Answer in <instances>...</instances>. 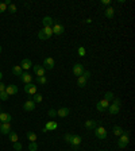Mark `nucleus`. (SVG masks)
I'll use <instances>...</instances> for the list:
<instances>
[{
  "label": "nucleus",
  "instance_id": "obj_1",
  "mask_svg": "<svg viewBox=\"0 0 135 151\" xmlns=\"http://www.w3.org/2000/svg\"><path fill=\"white\" fill-rule=\"evenodd\" d=\"M119 138H120V139L118 140V147H119V148H126V147H127V144L130 143V132L124 131L123 135H120Z\"/></svg>",
  "mask_w": 135,
  "mask_h": 151
},
{
  "label": "nucleus",
  "instance_id": "obj_2",
  "mask_svg": "<svg viewBox=\"0 0 135 151\" xmlns=\"http://www.w3.org/2000/svg\"><path fill=\"white\" fill-rule=\"evenodd\" d=\"M81 140H82V139H81L80 135H72V136H70V140H69V144L74 148V150H77L78 146L81 144Z\"/></svg>",
  "mask_w": 135,
  "mask_h": 151
},
{
  "label": "nucleus",
  "instance_id": "obj_3",
  "mask_svg": "<svg viewBox=\"0 0 135 151\" xmlns=\"http://www.w3.org/2000/svg\"><path fill=\"white\" fill-rule=\"evenodd\" d=\"M51 30H53L54 35H62V34H64V31H65V28H64V26H62L60 22H54Z\"/></svg>",
  "mask_w": 135,
  "mask_h": 151
},
{
  "label": "nucleus",
  "instance_id": "obj_4",
  "mask_svg": "<svg viewBox=\"0 0 135 151\" xmlns=\"http://www.w3.org/2000/svg\"><path fill=\"white\" fill-rule=\"evenodd\" d=\"M95 135H96L97 139H105L107 138V130H105L104 127H96L95 128Z\"/></svg>",
  "mask_w": 135,
  "mask_h": 151
},
{
  "label": "nucleus",
  "instance_id": "obj_5",
  "mask_svg": "<svg viewBox=\"0 0 135 151\" xmlns=\"http://www.w3.org/2000/svg\"><path fill=\"white\" fill-rule=\"evenodd\" d=\"M37 90H38V86L34 85L33 82H31V84H26V85H24V92H26L27 94H30V96H34L35 93H37Z\"/></svg>",
  "mask_w": 135,
  "mask_h": 151
},
{
  "label": "nucleus",
  "instance_id": "obj_6",
  "mask_svg": "<svg viewBox=\"0 0 135 151\" xmlns=\"http://www.w3.org/2000/svg\"><path fill=\"white\" fill-rule=\"evenodd\" d=\"M84 72H85V70H84V65H82V63L77 62V63H74V65H73V74H74V76L80 77V76H82Z\"/></svg>",
  "mask_w": 135,
  "mask_h": 151
},
{
  "label": "nucleus",
  "instance_id": "obj_7",
  "mask_svg": "<svg viewBox=\"0 0 135 151\" xmlns=\"http://www.w3.org/2000/svg\"><path fill=\"white\" fill-rule=\"evenodd\" d=\"M54 59L51 58V57H47V58H45V61H43V68H45V70H53L54 69Z\"/></svg>",
  "mask_w": 135,
  "mask_h": 151
},
{
  "label": "nucleus",
  "instance_id": "obj_8",
  "mask_svg": "<svg viewBox=\"0 0 135 151\" xmlns=\"http://www.w3.org/2000/svg\"><path fill=\"white\" fill-rule=\"evenodd\" d=\"M108 107H109V101H107V100H100L99 103H97V105H96V108H97V111L99 112H104L105 109H108Z\"/></svg>",
  "mask_w": 135,
  "mask_h": 151
},
{
  "label": "nucleus",
  "instance_id": "obj_9",
  "mask_svg": "<svg viewBox=\"0 0 135 151\" xmlns=\"http://www.w3.org/2000/svg\"><path fill=\"white\" fill-rule=\"evenodd\" d=\"M33 70H34V73L37 74V77H41V76H45V68L42 65H34L33 66Z\"/></svg>",
  "mask_w": 135,
  "mask_h": 151
},
{
  "label": "nucleus",
  "instance_id": "obj_10",
  "mask_svg": "<svg viewBox=\"0 0 135 151\" xmlns=\"http://www.w3.org/2000/svg\"><path fill=\"white\" fill-rule=\"evenodd\" d=\"M23 109L26 112H31V111H34L35 109V103L33 100H27L26 103L23 104Z\"/></svg>",
  "mask_w": 135,
  "mask_h": 151
},
{
  "label": "nucleus",
  "instance_id": "obj_11",
  "mask_svg": "<svg viewBox=\"0 0 135 151\" xmlns=\"http://www.w3.org/2000/svg\"><path fill=\"white\" fill-rule=\"evenodd\" d=\"M107 111L111 113V115H116V113H119V111H120V104H115V103H112V104L108 107Z\"/></svg>",
  "mask_w": 135,
  "mask_h": 151
},
{
  "label": "nucleus",
  "instance_id": "obj_12",
  "mask_svg": "<svg viewBox=\"0 0 135 151\" xmlns=\"http://www.w3.org/2000/svg\"><path fill=\"white\" fill-rule=\"evenodd\" d=\"M19 78L24 84H31V81H33V76H30V73H27V72H23V73L20 74Z\"/></svg>",
  "mask_w": 135,
  "mask_h": 151
},
{
  "label": "nucleus",
  "instance_id": "obj_13",
  "mask_svg": "<svg viewBox=\"0 0 135 151\" xmlns=\"http://www.w3.org/2000/svg\"><path fill=\"white\" fill-rule=\"evenodd\" d=\"M33 66V62H31V59L30 58H24V59H22V62H20V68L23 70H28Z\"/></svg>",
  "mask_w": 135,
  "mask_h": 151
},
{
  "label": "nucleus",
  "instance_id": "obj_14",
  "mask_svg": "<svg viewBox=\"0 0 135 151\" xmlns=\"http://www.w3.org/2000/svg\"><path fill=\"white\" fill-rule=\"evenodd\" d=\"M0 132H1L3 135H8V134L11 132V125H10V123H1Z\"/></svg>",
  "mask_w": 135,
  "mask_h": 151
},
{
  "label": "nucleus",
  "instance_id": "obj_15",
  "mask_svg": "<svg viewBox=\"0 0 135 151\" xmlns=\"http://www.w3.org/2000/svg\"><path fill=\"white\" fill-rule=\"evenodd\" d=\"M11 115L7 112H0V123H10L11 121Z\"/></svg>",
  "mask_w": 135,
  "mask_h": 151
},
{
  "label": "nucleus",
  "instance_id": "obj_16",
  "mask_svg": "<svg viewBox=\"0 0 135 151\" xmlns=\"http://www.w3.org/2000/svg\"><path fill=\"white\" fill-rule=\"evenodd\" d=\"M6 92H7L8 96H14L18 93V86L16 85H8L6 86Z\"/></svg>",
  "mask_w": 135,
  "mask_h": 151
},
{
  "label": "nucleus",
  "instance_id": "obj_17",
  "mask_svg": "<svg viewBox=\"0 0 135 151\" xmlns=\"http://www.w3.org/2000/svg\"><path fill=\"white\" fill-rule=\"evenodd\" d=\"M70 113V109L69 108H66V107H62V108H60L57 111V116L60 117H66Z\"/></svg>",
  "mask_w": 135,
  "mask_h": 151
},
{
  "label": "nucleus",
  "instance_id": "obj_18",
  "mask_svg": "<svg viewBox=\"0 0 135 151\" xmlns=\"http://www.w3.org/2000/svg\"><path fill=\"white\" fill-rule=\"evenodd\" d=\"M53 23H54V20L51 19L50 16H45V18L42 19L43 27H53Z\"/></svg>",
  "mask_w": 135,
  "mask_h": 151
},
{
  "label": "nucleus",
  "instance_id": "obj_19",
  "mask_svg": "<svg viewBox=\"0 0 135 151\" xmlns=\"http://www.w3.org/2000/svg\"><path fill=\"white\" fill-rule=\"evenodd\" d=\"M85 128H88V130H95V128L97 127V121L96 120H92V119H91V120H87L85 121Z\"/></svg>",
  "mask_w": 135,
  "mask_h": 151
},
{
  "label": "nucleus",
  "instance_id": "obj_20",
  "mask_svg": "<svg viewBox=\"0 0 135 151\" xmlns=\"http://www.w3.org/2000/svg\"><path fill=\"white\" fill-rule=\"evenodd\" d=\"M104 15H105V18H108V19H112V18H114V15H115V10H114L112 7L105 8Z\"/></svg>",
  "mask_w": 135,
  "mask_h": 151
},
{
  "label": "nucleus",
  "instance_id": "obj_21",
  "mask_svg": "<svg viewBox=\"0 0 135 151\" xmlns=\"http://www.w3.org/2000/svg\"><path fill=\"white\" fill-rule=\"evenodd\" d=\"M12 73H14V76H18V77H20V74L23 73V69L20 68V65H15L14 68H12Z\"/></svg>",
  "mask_w": 135,
  "mask_h": 151
},
{
  "label": "nucleus",
  "instance_id": "obj_22",
  "mask_svg": "<svg viewBox=\"0 0 135 151\" xmlns=\"http://www.w3.org/2000/svg\"><path fill=\"white\" fill-rule=\"evenodd\" d=\"M114 135L115 136H120V135H123V132H124V130L122 127H120V125H115V127H114Z\"/></svg>",
  "mask_w": 135,
  "mask_h": 151
},
{
  "label": "nucleus",
  "instance_id": "obj_23",
  "mask_svg": "<svg viewBox=\"0 0 135 151\" xmlns=\"http://www.w3.org/2000/svg\"><path fill=\"white\" fill-rule=\"evenodd\" d=\"M87 78L85 77H82V76H80V77L77 78V85L80 86V88H84V86H87Z\"/></svg>",
  "mask_w": 135,
  "mask_h": 151
},
{
  "label": "nucleus",
  "instance_id": "obj_24",
  "mask_svg": "<svg viewBox=\"0 0 135 151\" xmlns=\"http://www.w3.org/2000/svg\"><path fill=\"white\" fill-rule=\"evenodd\" d=\"M38 38L41 39V41H46V39H49L50 37H49V35L46 34V31H45V30L42 28V30H41V31L38 32Z\"/></svg>",
  "mask_w": 135,
  "mask_h": 151
},
{
  "label": "nucleus",
  "instance_id": "obj_25",
  "mask_svg": "<svg viewBox=\"0 0 135 151\" xmlns=\"http://www.w3.org/2000/svg\"><path fill=\"white\" fill-rule=\"evenodd\" d=\"M26 136H27V139L30 140V142H37V134H35V132L28 131L26 134Z\"/></svg>",
  "mask_w": 135,
  "mask_h": 151
},
{
  "label": "nucleus",
  "instance_id": "obj_26",
  "mask_svg": "<svg viewBox=\"0 0 135 151\" xmlns=\"http://www.w3.org/2000/svg\"><path fill=\"white\" fill-rule=\"evenodd\" d=\"M8 135H10V140H11L12 143H16V142L19 140V138H18V134H16V132L11 131L10 134H8Z\"/></svg>",
  "mask_w": 135,
  "mask_h": 151
},
{
  "label": "nucleus",
  "instance_id": "obj_27",
  "mask_svg": "<svg viewBox=\"0 0 135 151\" xmlns=\"http://www.w3.org/2000/svg\"><path fill=\"white\" fill-rule=\"evenodd\" d=\"M37 82H38V84H41V85H46V84H47L46 76H41V77H37Z\"/></svg>",
  "mask_w": 135,
  "mask_h": 151
},
{
  "label": "nucleus",
  "instance_id": "obj_28",
  "mask_svg": "<svg viewBox=\"0 0 135 151\" xmlns=\"http://www.w3.org/2000/svg\"><path fill=\"white\" fill-rule=\"evenodd\" d=\"M7 10H8V12H10V14H15V12L18 11V8H16V6L14 3L10 4V6L7 7Z\"/></svg>",
  "mask_w": 135,
  "mask_h": 151
},
{
  "label": "nucleus",
  "instance_id": "obj_29",
  "mask_svg": "<svg viewBox=\"0 0 135 151\" xmlns=\"http://www.w3.org/2000/svg\"><path fill=\"white\" fill-rule=\"evenodd\" d=\"M37 150H38L37 142H30V144H28V151H37Z\"/></svg>",
  "mask_w": 135,
  "mask_h": 151
},
{
  "label": "nucleus",
  "instance_id": "obj_30",
  "mask_svg": "<svg viewBox=\"0 0 135 151\" xmlns=\"http://www.w3.org/2000/svg\"><path fill=\"white\" fill-rule=\"evenodd\" d=\"M42 100H43V97H42V94H39V93H35L34 97H33V101H34V103H41Z\"/></svg>",
  "mask_w": 135,
  "mask_h": 151
},
{
  "label": "nucleus",
  "instance_id": "obj_31",
  "mask_svg": "<svg viewBox=\"0 0 135 151\" xmlns=\"http://www.w3.org/2000/svg\"><path fill=\"white\" fill-rule=\"evenodd\" d=\"M77 53H78V55H80V57H85V55H87V50H85L84 49V46H80L77 49Z\"/></svg>",
  "mask_w": 135,
  "mask_h": 151
},
{
  "label": "nucleus",
  "instance_id": "obj_32",
  "mask_svg": "<svg viewBox=\"0 0 135 151\" xmlns=\"http://www.w3.org/2000/svg\"><path fill=\"white\" fill-rule=\"evenodd\" d=\"M47 115H49V117L54 119V117H57V111H55L54 108H51V109H49V111H47Z\"/></svg>",
  "mask_w": 135,
  "mask_h": 151
},
{
  "label": "nucleus",
  "instance_id": "obj_33",
  "mask_svg": "<svg viewBox=\"0 0 135 151\" xmlns=\"http://www.w3.org/2000/svg\"><path fill=\"white\" fill-rule=\"evenodd\" d=\"M114 93L112 92H107L105 93V96H104V100H107V101H111V100H114Z\"/></svg>",
  "mask_w": 135,
  "mask_h": 151
},
{
  "label": "nucleus",
  "instance_id": "obj_34",
  "mask_svg": "<svg viewBox=\"0 0 135 151\" xmlns=\"http://www.w3.org/2000/svg\"><path fill=\"white\" fill-rule=\"evenodd\" d=\"M0 100H3V101H7L8 100V94L7 92L4 90V92H0Z\"/></svg>",
  "mask_w": 135,
  "mask_h": 151
},
{
  "label": "nucleus",
  "instance_id": "obj_35",
  "mask_svg": "<svg viewBox=\"0 0 135 151\" xmlns=\"http://www.w3.org/2000/svg\"><path fill=\"white\" fill-rule=\"evenodd\" d=\"M7 11V6L3 3V1H0V14H3V12Z\"/></svg>",
  "mask_w": 135,
  "mask_h": 151
},
{
  "label": "nucleus",
  "instance_id": "obj_36",
  "mask_svg": "<svg viewBox=\"0 0 135 151\" xmlns=\"http://www.w3.org/2000/svg\"><path fill=\"white\" fill-rule=\"evenodd\" d=\"M22 147H23V146H22V143H19V142L14 143V148H15L16 151H20V150H22Z\"/></svg>",
  "mask_w": 135,
  "mask_h": 151
},
{
  "label": "nucleus",
  "instance_id": "obj_37",
  "mask_svg": "<svg viewBox=\"0 0 135 151\" xmlns=\"http://www.w3.org/2000/svg\"><path fill=\"white\" fill-rule=\"evenodd\" d=\"M82 77H85L87 80H89V78H91V72H88V70H85L84 73H82Z\"/></svg>",
  "mask_w": 135,
  "mask_h": 151
},
{
  "label": "nucleus",
  "instance_id": "obj_38",
  "mask_svg": "<svg viewBox=\"0 0 135 151\" xmlns=\"http://www.w3.org/2000/svg\"><path fill=\"white\" fill-rule=\"evenodd\" d=\"M70 136H72V134H66V135L64 136V140H65L66 143H69V140H70Z\"/></svg>",
  "mask_w": 135,
  "mask_h": 151
},
{
  "label": "nucleus",
  "instance_id": "obj_39",
  "mask_svg": "<svg viewBox=\"0 0 135 151\" xmlns=\"http://www.w3.org/2000/svg\"><path fill=\"white\" fill-rule=\"evenodd\" d=\"M101 4L103 6H109L111 4V0H101Z\"/></svg>",
  "mask_w": 135,
  "mask_h": 151
},
{
  "label": "nucleus",
  "instance_id": "obj_40",
  "mask_svg": "<svg viewBox=\"0 0 135 151\" xmlns=\"http://www.w3.org/2000/svg\"><path fill=\"white\" fill-rule=\"evenodd\" d=\"M6 86H7V85H4L3 82L0 81V92H4V90H6Z\"/></svg>",
  "mask_w": 135,
  "mask_h": 151
},
{
  "label": "nucleus",
  "instance_id": "obj_41",
  "mask_svg": "<svg viewBox=\"0 0 135 151\" xmlns=\"http://www.w3.org/2000/svg\"><path fill=\"white\" fill-rule=\"evenodd\" d=\"M3 3H4V4H6V6H7V7H8V6H10V4H11V3H12V1H11V0H4Z\"/></svg>",
  "mask_w": 135,
  "mask_h": 151
},
{
  "label": "nucleus",
  "instance_id": "obj_42",
  "mask_svg": "<svg viewBox=\"0 0 135 151\" xmlns=\"http://www.w3.org/2000/svg\"><path fill=\"white\" fill-rule=\"evenodd\" d=\"M1 78H3V73L0 72V81H1Z\"/></svg>",
  "mask_w": 135,
  "mask_h": 151
},
{
  "label": "nucleus",
  "instance_id": "obj_43",
  "mask_svg": "<svg viewBox=\"0 0 135 151\" xmlns=\"http://www.w3.org/2000/svg\"><path fill=\"white\" fill-rule=\"evenodd\" d=\"M1 50H3V49H1V46H0V53H1Z\"/></svg>",
  "mask_w": 135,
  "mask_h": 151
},
{
  "label": "nucleus",
  "instance_id": "obj_44",
  "mask_svg": "<svg viewBox=\"0 0 135 151\" xmlns=\"http://www.w3.org/2000/svg\"><path fill=\"white\" fill-rule=\"evenodd\" d=\"M0 112H1V107H0Z\"/></svg>",
  "mask_w": 135,
  "mask_h": 151
},
{
  "label": "nucleus",
  "instance_id": "obj_45",
  "mask_svg": "<svg viewBox=\"0 0 135 151\" xmlns=\"http://www.w3.org/2000/svg\"><path fill=\"white\" fill-rule=\"evenodd\" d=\"M0 127H1V123H0Z\"/></svg>",
  "mask_w": 135,
  "mask_h": 151
},
{
  "label": "nucleus",
  "instance_id": "obj_46",
  "mask_svg": "<svg viewBox=\"0 0 135 151\" xmlns=\"http://www.w3.org/2000/svg\"><path fill=\"white\" fill-rule=\"evenodd\" d=\"M100 151H103V150H100Z\"/></svg>",
  "mask_w": 135,
  "mask_h": 151
}]
</instances>
